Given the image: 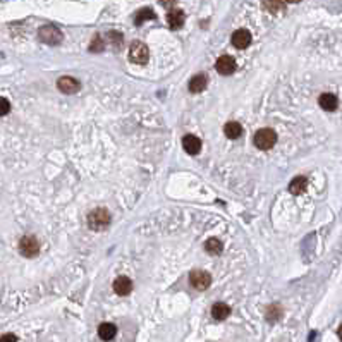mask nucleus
<instances>
[{"mask_svg": "<svg viewBox=\"0 0 342 342\" xmlns=\"http://www.w3.org/2000/svg\"><path fill=\"white\" fill-rule=\"evenodd\" d=\"M284 315V309L280 308V305H270V308L267 309V320L270 324H275L278 320L282 318Z\"/></svg>", "mask_w": 342, "mask_h": 342, "instance_id": "nucleus-21", "label": "nucleus"}, {"mask_svg": "<svg viewBox=\"0 0 342 342\" xmlns=\"http://www.w3.org/2000/svg\"><path fill=\"white\" fill-rule=\"evenodd\" d=\"M253 143H255V147L258 148V150L267 151L275 147V143H277V134H275V131L270 128L258 129L255 138H253Z\"/></svg>", "mask_w": 342, "mask_h": 342, "instance_id": "nucleus-2", "label": "nucleus"}, {"mask_svg": "<svg viewBox=\"0 0 342 342\" xmlns=\"http://www.w3.org/2000/svg\"><path fill=\"white\" fill-rule=\"evenodd\" d=\"M306 188H308V179L303 177V176H297V177H294V179L291 180L289 193L291 195H294V196H299V195H303V193L306 191Z\"/></svg>", "mask_w": 342, "mask_h": 342, "instance_id": "nucleus-14", "label": "nucleus"}, {"mask_svg": "<svg viewBox=\"0 0 342 342\" xmlns=\"http://www.w3.org/2000/svg\"><path fill=\"white\" fill-rule=\"evenodd\" d=\"M11 112V103H9L7 98H0V117L7 115Z\"/></svg>", "mask_w": 342, "mask_h": 342, "instance_id": "nucleus-25", "label": "nucleus"}, {"mask_svg": "<svg viewBox=\"0 0 342 342\" xmlns=\"http://www.w3.org/2000/svg\"><path fill=\"white\" fill-rule=\"evenodd\" d=\"M150 19H155V12L151 11V9H141V11L136 12L134 23L138 24V26H141L145 21H150Z\"/></svg>", "mask_w": 342, "mask_h": 342, "instance_id": "nucleus-22", "label": "nucleus"}, {"mask_svg": "<svg viewBox=\"0 0 342 342\" xmlns=\"http://www.w3.org/2000/svg\"><path fill=\"white\" fill-rule=\"evenodd\" d=\"M186 14L180 9H170V12L167 14V24H169L172 30H179V28L184 26Z\"/></svg>", "mask_w": 342, "mask_h": 342, "instance_id": "nucleus-12", "label": "nucleus"}, {"mask_svg": "<svg viewBox=\"0 0 342 342\" xmlns=\"http://www.w3.org/2000/svg\"><path fill=\"white\" fill-rule=\"evenodd\" d=\"M229 315H230V308L226 303H215V305L212 306V316H213L215 320H218V322L226 320Z\"/></svg>", "mask_w": 342, "mask_h": 342, "instance_id": "nucleus-17", "label": "nucleus"}, {"mask_svg": "<svg viewBox=\"0 0 342 342\" xmlns=\"http://www.w3.org/2000/svg\"><path fill=\"white\" fill-rule=\"evenodd\" d=\"M38 38H40V42L47 43V45H59L64 40V34L57 26L47 24V26H42L38 30Z\"/></svg>", "mask_w": 342, "mask_h": 342, "instance_id": "nucleus-3", "label": "nucleus"}, {"mask_svg": "<svg viewBox=\"0 0 342 342\" xmlns=\"http://www.w3.org/2000/svg\"><path fill=\"white\" fill-rule=\"evenodd\" d=\"M150 59V50L143 42H132L129 47V60L132 64L145 65Z\"/></svg>", "mask_w": 342, "mask_h": 342, "instance_id": "nucleus-4", "label": "nucleus"}, {"mask_svg": "<svg viewBox=\"0 0 342 342\" xmlns=\"http://www.w3.org/2000/svg\"><path fill=\"white\" fill-rule=\"evenodd\" d=\"M297 4V2H301V0H284V4Z\"/></svg>", "mask_w": 342, "mask_h": 342, "instance_id": "nucleus-28", "label": "nucleus"}, {"mask_svg": "<svg viewBox=\"0 0 342 342\" xmlns=\"http://www.w3.org/2000/svg\"><path fill=\"white\" fill-rule=\"evenodd\" d=\"M0 342H17V337L14 334H4L0 337Z\"/></svg>", "mask_w": 342, "mask_h": 342, "instance_id": "nucleus-26", "label": "nucleus"}, {"mask_svg": "<svg viewBox=\"0 0 342 342\" xmlns=\"http://www.w3.org/2000/svg\"><path fill=\"white\" fill-rule=\"evenodd\" d=\"M112 287H114V291H115V294H119V296H128L132 291V282L129 277L120 275V277H117L115 280H114Z\"/></svg>", "mask_w": 342, "mask_h": 342, "instance_id": "nucleus-11", "label": "nucleus"}, {"mask_svg": "<svg viewBox=\"0 0 342 342\" xmlns=\"http://www.w3.org/2000/svg\"><path fill=\"white\" fill-rule=\"evenodd\" d=\"M232 45L236 47V49H248L249 43H251V33H249L248 30H237L232 33Z\"/></svg>", "mask_w": 342, "mask_h": 342, "instance_id": "nucleus-9", "label": "nucleus"}, {"mask_svg": "<svg viewBox=\"0 0 342 342\" xmlns=\"http://www.w3.org/2000/svg\"><path fill=\"white\" fill-rule=\"evenodd\" d=\"M318 103H320V107H322L324 110H327V112H334V110L339 107V100H337V97H335L334 93L320 95Z\"/></svg>", "mask_w": 342, "mask_h": 342, "instance_id": "nucleus-13", "label": "nucleus"}, {"mask_svg": "<svg viewBox=\"0 0 342 342\" xmlns=\"http://www.w3.org/2000/svg\"><path fill=\"white\" fill-rule=\"evenodd\" d=\"M105 50V40H103L100 34H97V36L93 38V42H91V45H90V52H93V53H100V52H103Z\"/></svg>", "mask_w": 342, "mask_h": 342, "instance_id": "nucleus-24", "label": "nucleus"}, {"mask_svg": "<svg viewBox=\"0 0 342 342\" xmlns=\"http://www.w3.org/2000/svg\"><path fill=\"white\" fill-rule=\"evenodd\" d=\"M337 334H339V339H341V342H342V325H341V327H339Z\"/></svg>", "mask_w": 342, "mask_h": 342, "instance_id": "nucleus-29", "label": "nucleus"}, {"mask_svg": "<svg viewBox=\"0 0 342 342\" xmlns=\"http://www.w3.org/2000/svg\"><path fill=\"white\" fill-rule=\"evenodd\" d=\"M215 67H217L218 74L229 76L236 71V60H234V57H230V55H222V57H218Z\"/></svg>", "mask_w": 342, "mask_h": 342, "instance_id": "nucleus-8", "label": "nucleus"}, {"mask_svg": "<svg viewBox=\"0 0 342 342\" xmlns=\"http://www.w3.org/2000/svg\"><path fill=\"white\" fill-rule=\"evenodd\" d=\"M86 222L91 230H103L110 226L112 217H110V212L107 208H95L88 213Z\"/></svg>", "mask_w": 342, "mask_h": 342, "instance_id": "nucleus-1", "label": "nucleus"}, {"mask_svg": "<svg viewBox=\"0 0 342 342\" xmlns=\"http://www.w3.org/2000/svg\"><path fill=\"white\" fill-rule=\"evenodd\" d=\"M122 40H124V36L120 33H117V31H109L105 34V42H109L114 49H120L122 47Z\"/></svg>", "mask_w": 342, "mask_h": 342, "instance_id": "nucleus-23", "label": "nucleus"}, {"mask_svg": "<svg viewBox=\"0 0 342 342\" xmlns=\"http://www.w3.org/2000/svg\"><path fill=\"white\" fill-rule=\"evenodd\" d=\"M205 249H207L208 255H213V256H218L220 253L224 251V244L220 239H215V237H212V239H208L207 243H205Z\"/></svg>", "mask_w": 342, "mask_h": 342, "instance_id": "nucleus-19", "label": "nucleus"}, {"mask_svg": "<svg viewBox=\"0 0 342 342\" xmlns=\"http://www.w3.org/2000/svg\"><path fill=\"white\" fill-rule=\"evenodd\" d=\"M115 334H117V327L114 324H109V322H105V324H102L98 327V337L105 342L112 341L115 337Z\"/></svg>", "mask_w": 342, "mask_h": 342, "instance_id": "nucleus-16", "label": "nucleus"}, {"mask_svg": "<svg viewBox=\"0 0 342 342\" xmlns=\"http://www.w3.org/2000/svg\"><path fill=\"white\" fill-rule=\"evenodd\" d=\"M160 4H162L165 9H172L174 5L177 4V0H160Z\"/></svg>", "mask_w": 342, "mask_h": 342, "instance_id": "nucleus-27", "label": "nucleus"}, {"mask_svg": "<svg viewBox=\"0 0 342 342\" xmlns=\"http://www.w3.org/2000/svg\"><path fill=\"white\" fill-rule=\"evenodd\" d=\"M19 253L26 256V258H34L40 253V243H38L36 237L31 236V234L24 236L23 239L19 241Z\"/></svg>", "mask_w": 342, "mask_h": 342, "instance_id": "nucleus-5", "label": "nucleus"}, {"mask_svg": "<svg viewBox=\"0 0 342 342\" xmlns=\"http://www.w3.org/2000/svg\"><path fill=\"white\" fill-rule=\"evenodd\" d=\"M207 83H208V79L205 74L193 76L191 81H189V91H191V93H201V91L207 88Z\"/></svg>", "mask_w": 342, "mask_h": 342, "instance_id": "nucleus-15", "label": "nucleus"}, {"mask_svg": "<svg viewBox=\"0 0 342 342\" xmlns=\"http://www.w3.org/2000/svg\"><path fill=\"white\" fill-rule=\"evenodd\" d=\"M263 9L270 14H278L284 11V0H263Z\"/></svg>", "mask_w": 342, "mask_h": 342, "instance_id": "nucleus-20", "label": "nucleus"}, {"mask_svg": "<svg viewBox=\"0 0 342 342\" xmlns=\"http://www.w3.org/2000/svg\"><path fill=\"white\" fill-rule=\"evenodd\" d=\"M224 134L227 136L229 139H237L243 136V126L239 122H227L224 126Z\"/></svg>", "mask_w": 342, "mask_h": 342, "instance_id": "nucleus-18", "label": "nucleus"}, {"mask_svg": "<svg viewBox=\"0 0 342 342\" xmlns=\"http://www.w3.org/2000/svg\"><path fill=\"white\" fill-rule=\"evenodd\" d=\"M57 88H59V91H62L64 95H74L81 90V84H79L78 79L71 78V76H64V78H59V81H57Z\"/></svg>", "mask_w": 342, "mask_h": 342, "instance_id": "nucleus-7", "label": "nucleus"}, {"mask_svg": "<svg viewBox=\"0 0 342 342\" xmlns=\"http://www.w3.org/2000/svg\"><path fill=\"white\" fill-rule=\"evenodd\" d=\"M182 148L188 151L189 155H198L201 151V139L195 134H186L182 138Z\"/></svg>", "mask_w": 342, "mask_h": 342, "instance_id": "nucleus-10", "label": "nucleus"}, {"mask_svg": "<svg viewBox=\"0 0 342 342\" xmlns=\"http://www.w3.org/2000/svg\"><path fill=\"white\" fill-rule=\"evenodd\" d=\"M189 282L196 291H207L212 284V277L205 270H193L189 275Z\"/></svg>", "mask_w": 342, "mask_h": 342, "instance_id": "nucleus-6", "label": "nucleus"}]
</instances>
